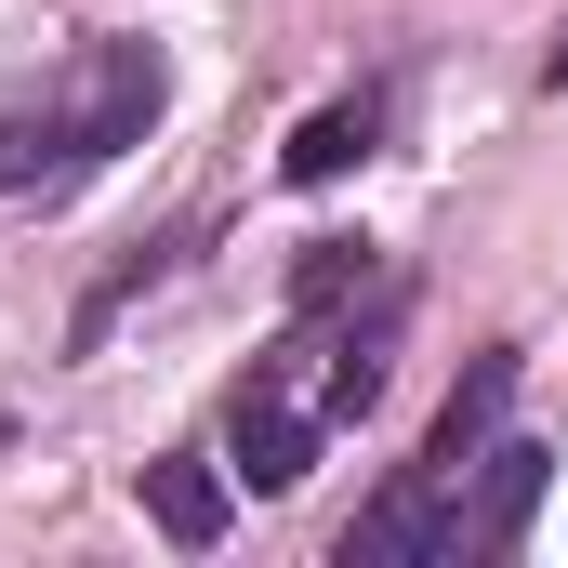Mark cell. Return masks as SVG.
I'll return each mask as SVG.
<instances>
[{"label": "cell", "mask_w": 568, "mask_h": 568, "mask_svg": "<svg viewBox=\"0 0 568 568\" xmlns=\"http://www.w3.org/2000/svg\"><path fill=\"white\" fill-rule=\"evenodd\" d=\"M503 397H516V344H489V357L463 371V397L436 410V436H424V476H436V489H463V476L489 463V436H503Z\"/></svg>", "instance_id": "cell-2"}, {"label": "cell", "mask_w": 568, "mask_h": 568, "mask_svg": "<svg viewBox=\"0 0 568 568\" xmlns=\"http://www.w3.org/2000/svg\"><path fill=\"white\" fill-rule=\"evenodd\" d=\"M410 556H449V516H436V476H424V463L344 529V568H410Z\"/></svg>", "instance_id": "cell-4"}, {"label": "cell", "mask_w": 568, "mask_h": 568, "mask_svg": "<svg viewBox=\"0 0 568 568\" xmlns=\"http://www.w3.org/2000/svg\"><path fill=\"white\" fill-rule=\"evenodd\" d=\"M556 80H568V40H556Z\"/></svg>", "instance_id": "cell-11"}, {"label": "cell", "mask_w": 568, "mask_h": 568, "mask_svg": "<svg viewBox=\"0 0 568 568\" xmlns=\"http://www.w3.org/2000/svg\"><path fill=\"white\" fill-rule=\"evenodd\" d=\"M185 252H199V225H172V239H145L133 265H120V278H106V291H93V304H80V344H106V317H120V304H133L145 278H172V265H185Z\"/></svg>", "instance_id": "cell-8"}, {"label": "cell", "mask_w": 568, "mask_h": 568, "mask_svg": "<svg viewBox=\"0 0 568 568\" xmlns=\"http://www.w3.org/2000/svg\"><path fill=\"white\" fill-rule=\"evenodd\" d=\"M529 503H542V449L516 436H489V463H476V503L449 516V556H516V529H529Z\"/></svg>", "instance_id": "cell-3"}, {"label": "cell", "mask_w": 568, "mask_h": 568, "mask_svg": "<svg viewBox=\"0 0 568 568\" xmlns=\"http://www.w3.org/2000/svg\"><path fill=\"white\" fill-rule=\"evenodd\" d=\"M145 120H159V53L145 40H93L80 53V106H67V172L145 145Z\"/></svg>", "instance_id": "cell-1"}, {"label": "cell", "mask_w": 568, "mask_h": 568, "mask_svg": "<svg viewBox=\"0 0 568 568\" xmlns=\"http://www.w3.org/2000/svg\"><path fill=\"white\" fill-rule=\"evenodd\" d=\"M371 133H384L371 106H317V120L291 133V185H344V172L371 159Z\"/></svg>", "instance_id": "cell-7"}, {"label": "cell", "mask_w": 568, "mask_h": 568, "mask_svg": "<svg viewBox=\"0 0 568 568\" xmlns=\"http://www.w3.org/2000/svg\"><path fill=\"white\" fill-rule=\"evenodd\" d=\"M53 172H67V120H0V199L53 185Z\"/></svg>", "instance_id": "cell-9"}, {"label": "cell", "mask_w": 568, "mask_h": 568, "mask_svg": "<svg viewBox=\"0 0 568 568\" xmlns=\"http://www.w3.org/2000/svg\"><path fill=\"white\" fill-rule=\"evenodd\" d=\"M304 463H317V424L252 371V384H239V476H252V489H304Z\"/></svg>", "instance_id": "cell-5"}, {"label": "cell", "mask_w": 568, "mask_h": 568, "mask_svg": "<svg viewBox=\"0 0 568 568\" xmlns=\"http://www.w3.org/2000/svg\"><path fill=\"white\" fill-rule=\"evenodd\" d=\"M145 516H159V542L199 556V542H225V476H212L199 449H159V463H145Z\"/></svg>", "instance_id": "cell-6"}, {"label": "cell", "mask_w": 568, "mask_h": 568, "mask_svg": "<svg viewBox=\"0 0 568 568\" xmlns=\"http://www.w3.org/2000/svg\"><path fill=\"white\" fill-rule=\"evenodd\" d=\"M357 265H371V252H357V239H317V252H304V317H331V304H344V291H357Z\"/></svg>", "instance_id": "cell-10"}]
</instances>
